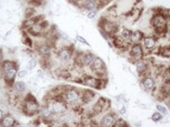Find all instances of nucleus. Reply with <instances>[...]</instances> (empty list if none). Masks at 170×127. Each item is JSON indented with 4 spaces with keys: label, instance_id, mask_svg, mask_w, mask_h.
Masks as SVG:
<instances>
[{
    "label": "nucleus",
    "instance_id": "1",
    "mask_svg": "<svg viewBox=\"0 0 170 127\" xmlns=\"http://www.w3.org/2000/svg\"><path fill=\"white\" fill-rule=\"evenodd\" d=\"M18 64L14 60H5L1 64V68L3 72L6 82L14 85L18 71Z\"/></svg>",
    "mask_w": 170,
    "mask_h": 127
},
{
    "label": "nucleus",
    "instance_id": "2",
    "mask_svg": "<svg viewBox=\"0 0 170 127\" xmlns=\"http://www.w3.org/2000/svg\"><path fill=\"white\" fill-rule=\"evenodd\" d=\"M40 105L36 98L32 94H28L22 101V111L28 116L38 114L40 111Z\"/></svg>",
    "mask_w": 170,
    "mask_h": 127
},
{
    "label": "nucleus",
    "instance_id": "3",
    "mask_svg": "<svg viewBox=\"0 0 170 127\" xmlns=\"http://www.w3.org/2000/svg\"><path fill=\"white\" fill-rule=\"evenodd\" d=\"M81 92L73 86H65L62 93V99L68 105H77L81 102Z\"/></svg>",
    "mask_w": 170,
    "mask_h": 127
},
{
    "label": "nucleus",
    "instance_id": "4",
    "mask_svg": "<svg viewBox=\"0 0 170 127\" xmlns=\"http://www.w3.org/2000/svg\"><path fill=\"white\" fill-rule=\"evenodd\" d=\"M80 83L86 85L87 87L95 89H102L105 87L106 84V78H101L95 76L92 74H83L80 78Z\"/></svg>",
    "mask_w": 170,
    "mask_h": 127
},
{
    "label": "nucleus",
    "instance_id": "5",
    "mask_svg": "<svg viewBox=\"0 0 170 127\" xmlns=\"http://www.w3.org/2000/svg\"><path fill=\"white\" fill-rule=\"evenodd\" d=\"M91 74L101 78H106L107 74V67L105 61L102 57L96 56L93 62L88 67Z\"/></svg>",
    "mask_w": 170,
    "mask_h": 127
},
{
    "label": "nucleus",
    "instance_id": "6",
    "mask_svg": "<svg viewBox=\"0 0 170 127\" xmlns=\"http://www.w3.org/2000/svg\"><path fill=\"white\" fill-rule=\"evenodd\" d=\"M46 104L48 105L54 115H60V114H65L67 111L68 106H69L61 96L49 100Z\"/></svg>",
    "mask_w": 170,
    "mask_h": 127
},
{
    "label": "nucleus",
    "instance_id": "7",
    "mask_svg": "<svg viewBox=\"0 0 170 127\" xmlns=\"http://www.w3.org/2000/svg\"><path fill=\"white\" fill-rule=\"evenodd\" d=\"M99 27L102 34L111 38L117 35V32L118 31V24L115 22L109 20L107 19H102L100 20Z\"/></svg>",
    "mask_w": 170,
    "mask_h": 127
},
{
    "label": "nucleus",
    "instance_id": "8",
    "mask_svg": "<svg viewBox=\"0 0 170 127\" xmlns=\"http://www.w3.org/2000/svg\"><path fill=\"white\" fill-rule=\"evenodd\" d=\"M129 56L133 64L145 58V51L141 43L131 44L129 49Z\"/></svg>",
    "mask_w": 170,
    "mask_h": 127
},
{
    "label": "nucleus",
    "instance_id": "9",
    "mask_svg": "<svg viewBox=\"0 0 170 127\" xmlns=\"http://www.w3.org/2000/svg\"><path fill=\"white\" fill-rule=\"evenodd\" d=\"M74 54V49L71 45L62 46L57 51V57L60 62L63 64H68L72 61Z\"/></svg>",
    "mask_w": 170,
    "mask_h": 127
},
{
    "label": "nucleus",
    "instance_id": "10",
    "mask_svg": "<svg viewBox=\"0 0 170 127\" xmlns=\"http://www.w3.org/2000/svg\"><path fill=\"white\" fill-rule=\"evenodd\" d=\"M151 24L156 32L161 33L165 31V28L166 27V20L163 15L157 13L154 15L151 19Z\"/></svg>",
    "mask_w": 170,
    "mask_h": 127
},
{
    "label": "nucleus",
    "instance_id": "11",
    "mask_svg": "<svg viewBox=\"0 0 170 127\" xmlns=\"http://www.w3.org/2000/svg\"><path fill=\"white\" fill-rule=\"evenodd\" d=\"M36 50L41 58H50L52 53V48L49 42H40L37 43Z\"/></svg>",
    "mask_w": 170,
    "mask_h": 127
},
{
    "label": "nucleus",
    "instance_id": "12",
    "mask_svg": "<svg viewBox=\"0 0 170 127\" xmlns=\"http://www.w3.org/2000/svg\"><path fill=\"white\" fill-rule=\"evenodd\" d=\"M135 67H136V71L137 72L138 75L140 77L147 76L150 75L149 74V71H150V65L148 62L144 59L140 60H138L134 63Z\"/></svg>",
    "mask_w": 170,
    "mask_h": 127
},
{
    "label": "nucleus",
    "instance_id": "13",
    "mask_svg": "<svg viewBox=\"0 0 170 127\" xmlns=\"http://www.w3.org/2000/svg\"><path fill=\"white\" fill-rule=\"evenodd\" d=\"M117 118H118V115L116 113L108 111L103 114L100 119V127H112Z\"/></svg>",
    "mask_w": 170,
    "mask_h": 127
},
{
    "label": "nucleus",
    "instance_id": "14",
    "mask_svg": "<svg viewBox=\"0 0 170 127\" xmlns=\"http://www.w3.org/2000/svg\"><path fill=\"white\" fill-rule=\"evenodd\" d=\"M110 106V100L106 98H99L92 107V112L95 114H99L104 112Z\"/></svg>",
    "mask_w": 170,
    "mask_h": 127
},
{
    "label": "nucleus",
    "instance_id": "15",
    "mask_svg": "<svg viewBox=\"0 0 170 127\" xmlns=\"http://www.w3.org/2000/svg\"><path fill=\"white\" fill-rule=\"evenodd\" d=\"M141 84L143 89L147 92H152L156 89V81L150 75L143 76L141 78Z\"/></svg>",
    "mask_w": 170,
    "mask_h": 127
},
{
    "label": "nucleus",
    "instance_id": "16",
    "mask_svg": "<svg viewBox=\"0 0 170 127\" xmlns=\"http://www.w3.org/2000/svg\"><path fill=\"white\" fill-rule=\"evenodd\" d=\"M112 43L116 49L119 50H128L131 44L122 38L121 35H115L112 38Z\"/></svg>",
    "mask_w": 170,
    "mask_h": 127
},
{
    "label": "nucleus",
    "instance_id": "17",
    "mask_svg": "<svg viewBox=\"0 0 170 127\" xmlns=\"http://www.w3.org/2000/svg\"><path fill=\"white\" fill-rule=\"evenodd\" d=\"M143 47L144 50L152 51L156 48L157 45V40L153 36H145L143 41Z\"/></svg>",
    "mask_w": 170,
    "mask_h": 127
},
{
    "label": "nucleus",
    "instance_id": "18",
    "mask_svg": "<svg viewBox=\"0 0 170 127\" xmlns=\"http://www.w3.org/2000/svg\"><path fill=\"white\" fill-rule=\"evenodd\" d=\"M96 55L93 53L92 52L87 51L84 53H81V62L83 68L85 67H89L91 64L92 63L93 60L95 58Z\"/></svg>",
    "mask_w": 170,
    "mask_h": 127
},
{
    "label": "nucleus",
    "instance_id": "19",
    "mask_svg": "<svg viewBox=\"0 0 170 127\" xmlns=\"http://www.w3.org/2000/svg\"><path fill=\"white\" fill-rule=\"evenodd\" d=\"M99 5V0H82V2H80V6L88 12L97 9Z\"/></svg>",
    "mask_w": 170,
    "mask_h": 127
},
{
    "label": "nucleus",
    "instance_id": "20",
    "mask_svg": "<svg viewBox=\"0 0 170 127\" xmlns=\"http://www.w3.org/2000/svg\"><path fill=\"white\" fill-rule=\"evenodd\" d=\"M39 114H40V117H41L43 120H45V121L47 120V121H49V123L53 122L51 118L54 116V114H53L51 110L50 109V107H48V105H47V104H45V105L40 107V111Z\"/></svg>",
    "mask_w": 170,
    "mask_h": 127
},
{
    "label": "nucleus",
    "instance_id": "21",
    "mask_svg": "<svg viewBox=\"0 0 170 127\" xmlns=\"http://www.w3.org/2000/svg\"><path fill=\"white\" fill-rule=\"evenodd\" d=\"M95 93L91 89H84L81 92V103H88L94 100L95 97Z\"/></svg>",
    "mask_w": 170,
    "mask_h": 127
},
{
    "label": "nucleus",
    "instance_id": "22",
    "mask_svg": "<svg viewBox=\"0 0 170 127\" xmlns=\"http://www.w3.org/2000/svg\"><path fill=\"white\" fill-rule=\"evenodd\" d=\"M40 20H42L40 19V16H33V17H30V18L25 19V20L23 21V23H22V28H23L25 31H26V30L29 29L31 27H33L35 24L40 22Z\"/></svg>",
    "mask_w": 170,
    "mask_h": 127
},
{
    "label": "nucleus",
    "instance_id": "23",
    "mask_svg": "<svg viewBox=\"0 0 170 127\" xmlns=\"http://www.w3.org/2000/svg\"><path fill=\"white\" fill-rule=\"evenodd\" d=\"M144 34L141 31H132L130 38V44L135 43H141L144 38Z\"/></svg>",
    "mask_w": 170,
    "mask_h": 127
},
{
    "label": "nucleus",
    "instance_id": "24",
    "mask_svg": "<svg viewBox=\"0 0 170 127\" xmlns=\"http://www.w3.org/2000/svg\"><path fill=\"white\" fill-rule=\"evenodd\" d=\"M0 125L2 127H13L16 125V119L11 114H6Z\"/></svg>",
    "mask_w": 170,
    "mask_h": 127
},
{
    "label": "nucleus",
    "instance_id": "25",
    "mask_svg": "<svg viewBox=\"0 0 170 127\" xmlns=\"http://www.w3.org/2000/svg\"><path fill=\"white\" fill-rule=\"evenodd\" d=\"M13 88L17 93H23L26 89V85L23 81H17L14 83Z\"/></svg>",
    "mask_w": 170,
    "mask_h": 127
},
{
    "label": "nucleus",
    "instance_id": "26",
    "mask_svg": "<svg viewBox=\"0 0 170 127\" xmlns=\"http://www.w3.org/2000/svg\"><path fill=\"white\" fill-rule=\"evenodd\" d=\"M22 42L29 48L33 47V42L32 38H30V35L28 32H26L25 30L22 31Z\"/></svg>",
    "mask_w": 170,
    "mask_h": 127
},
{
    "label": "nucleus",
    "instance_id": "27",
    "mask_svg": "<svg viewBox=\"0 0 170 127\" xmlns=\"http://www.w3.org/2000/svg\"><path fill=\"white\" fill-rule=\"evenodd\" d=\"M131 34H132V31L128 28H124L122 31H121V35L122 37L124 40H125L126 42H128L129 43H130V38H131Z\"/></svg>",
    "mask_w": 170,
    "mask_h": 127
},
{
    "label": "nucleus",
    "instance_id": "28",
    "mask_svg": "<svg viewBox=\"0 0 170 127\" xmlns=\"http://www.w3.org/2000/svg\"><path fill=\"white\" fill-rule=\"evenodd\" d=\"M112 127H129V124L123 118L118 117Z\"/></svg>",
    "mask_w": 170,
    "mask_h": 127
},
{
    "label": "nucleus",
    "instance_id": "29",
    "mask_svg": "<svg viewBox=\"0 0 170 127\" xmlns=\"http://www.w3.org/2000/svg\"><path fill=\"white\" fill-rule=\"evenodd\" d=\"M36 65H37V60L35 58H31L28 61L26 68L29 71H31V70H33V69H34L36 67Z\"/></svg>",
    "mask_w": 170,
    "mask_h": 127
},
{
    "label": "nucleus",
    "instance_id": "30",
    "mask_svg": "<svg viewBox=\"0 0 170 127\" xmlns=\"http://www.w3.org/2000/svg\"><path fill=\"white\" fill-rule=\"evenodd\" d=\"M36 13V10L33 7H29L25 9V19L30 18V17H33L34 16V13Z\"/></svg>",
    "mask_w": 170,
    "mask_h": 127
},
{
    "label": "nucleus",
    "instance_id": "31",
    "mask_svg": "<svg viewBox=\"0 0 170 127\" xmlns=\"http://www.w3.org/2000/svg\"><path fill=\"white\" fill-rule=\"evenodd\" d=\"M162 114L160 112H158V111H155V112L153 113L152 115H151V120L154 122H159V121H161V120L162 119Z\"/></svg>",
    "mask_w": 170,
    "mask_h": 127
},
{
    "label": "nucleus",
    "instance_id": "32",
    "mask_svg": "<svg viewBox=\"0 0 170 127\" xmlns=\"http://www.w3.org/2000/svg\"><path fill=\"white\" fill-rule=\"evenodd\" d=\"M76 41H78V42H80V43L83 44V45H87V46H90V44H89V42H87V40H86V38H85L84 37L80 35V34H77V35H76Z\"/></svg>",
    "mask_w": 170,
    "mask_h": 127
},
{
    "label": "nucleus",
    "instance_id": "33",
    "mask_svg": "<svg viewBox=\"0 0 170 127\" xmlns=\"http://www.w3.org/2000/svg\"><path fill=\"white\" fill-rule=\"evenodd\" d=\"M156 109H157V111H158V112L161 113V114H167L166 107H164V106L161 105V104H157V105H156Z\"/></svg>",
    "mask_w": 170,
    "mask_h": 127
},
{
    "label": "nucleus",
    "instance_id": "34",
    "mask_svg": "<svg viewBox=\"0 0 170 127\" xmlns=\"http://www.w3.org/2000/svg\"><path fill=\"white\" fill-rule=\"evenodd\" d=\"M28 71L27 70L25 69H23V70H19L17 72V77L18 78H23L24 77L26 76V74H27Z\"/></svg>",
    "mask_w": 170,
    "mask_h": 127
},
{
    "label": "nucleus",
    "instance_id": "35",
    "mask_svg": "<svg viewBox=\"0 0 170 127\" xmlns=\"http://www.w3.org/2000/svg\"><path fill=\"white\" fill-rule=\"evenodd\" d=\"M97 13H98L97 9H95V10H92V11H89L88 13H87V17H88L89 19L95 18L96 15H97Z\"/></svg>",
    "mask_w": 170,
    "mask_h": 127
},
{
    "label": "nucleus",
    "instance_id": "36",
    "mask_svg": "<svg viewBox=\"0 0 170 127\" xmlns=\"http://www.w3.org/2000/svg\"><path fill=\"white\" fill-rule=\"evenodd\" d=\"M48 127H62L61 126L60 124H58V122H51V123L49 124Z\"/></svg>",
    "mask_w": 170,
    "mask_h": 127
},
{
    "label": "nucleus",
    "instance_id": "37",
    "mask_svg": "<svg viewBox=\"0 0 170 127\" xmlns=\"http://www.w3.org/2000/svg\"><path fill=\"white\" fill-rule=\"evenodd\" d=\"M69 2L72 4H75V5H78V4H80L82 0H69Z\"/></svg>",
    "mask_w": 170,
    "mask_h": 127
},
{
    "label": "nucleus",
    "instance_id": "38",
    "mask_svg": "<svg viewBox=\"0 0 170 127\" xmlns=\"http://www.w3.org/2000/svg\"><path fill=\"white\" fill-rule=\"evenodd\" d=\"M120 114H126V107H122L121 109H120Z\"/></svg>",
    "mask_w": 170,
    "mask_h": 127
},
{
    "label": "nucleus",
    "instance_id": "39",
    "mask_svg": "<svg viewBox=\"0 0 170 127\" xmlns=\"http://www.w3.org/2000/svg\"><path fill=\"white\" fill-rule=\"evenodd\" d=\"M4 116H5V114H4L3 111H2V110H1V109H0V122H2V120L3 119Z\"/></svg>",
    "mask_w": 170,
    "mask_h": 127
},
{
    "label": "nucleus",
    "instance_id": "40",
    "mask_svg": "<svg viewBox=\"0 0 170 127\" xmlns=\"http://www.w3.org/2000/svg\"><path fill=\"white\" fill-rule=\"evenodd\" d=\"M2 61H3V54H2V50L0 49V64H2Z\"/></svg>",
    "mask_w": 170,
    "mask_h": 127
},
{
    "label": "nucleus",
    "instance_id": "41",
    "mask_svg": "<svg viewBox=\"0 0 170 127\" xmlns=\"http://www.w3.org/2000/svg\"><path fill=\"white\" fill-rule=\"evenodd\" d=\"M13 127H25V126H22V125H14Z\"/></svg>",
    "mask_w": 170,
    "mask_h": 127
},
{
    "label": "nucleus",
    "instance_id": "42",
    "mask_svg": "<svg viewBox=\"0 0 170 127\" xmlns=\"http://www.w3.org/2000/svg\"><path fill=\"white\" fill-rule=\"evenodd\" d=\"M25 1H28V2H29V3H31V2H33L34 0H25Z\"/></svg>",
    "mask_w": 170,
    "mask_h": 127
},
{
    "label": "nucleus",
    "instance_id": "43",
    "mask_svg": "<svg viewBox=\"0 0 170 127\" xmlns=\"http://www.w3.org/2000/svg\"><path fill=\"white\" fill-rule=\"evenodd\" d=\"M102 2H103V1H105V2H110V1H111V0H101Z\"/></svg>",
    "mask_w": 170,
    "mask_h": 127
},
{
    "label": "nucleus",
    "instance_id": "44",
    "mask_svg": "<svg viewBox=\"0 0 170 127\" xmlns=\"http://www.w3.org/2000/svg\"><path fill=\"white\" fill-rule=\"evenodd\" d=\"M168 71H169V73H170V66H169V68H168Z\"/></svg>",
    "mask_w": 170,
    "mask_h": 127
}]
</instances>
